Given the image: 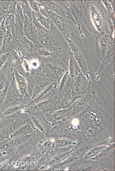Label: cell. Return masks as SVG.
Listing matches in <instances>:
<instances>
[{
    "mask_svg": "<svg viewBox=\"0 0 115 171\" xmlns=\"http://www.w3.org/2000/svg\"><path fill=\"white\" fill-rule=\"evenodd\" d=\"M4 25L6 30L11 32L14 39H16L19 37L14 15H9L6 17L4 21Z\"/></svg>",
    "mask_w": 115,
    "mask_h": 171,
    "instance_id": "4dcf8cb0",
    "label": "cell"
},
{
    "mask_svg": "<svg viewBox=\"0 0 115 171\" xmlns=\"http://www.w3.org/2000/svg\"><path fill=\"white\" fill-rule=\"evenodd\" d=\"M13 72L17 89L19 95L23 101H28L31 100L28 93V87L26 78L20 74L13 67Z\"/></svg>",
    "mask_w": 115,
    "mask_h": 171,
    "instance_id": "5bb4252c",
    "label": "cell"
},
{
    "mask_svg": "<svg viewBox=\"0 0 115 171\" xmlns=\"http://www.w3.org/2000/svg\"><path fill=\"white\" fill-rule=\"evenodd\" d=\"M92 82L81 72L72 78L70 87L71 95L75 96L87 93L91 89Z\"/></svg>",
    "mask_w": 115,
    "mask_h": 171,
    "instance_id": "30bf717a",
    "label": "cell"
},
{
    "mask_svg": "<svg viewBox=\"0 0 115 171\" xmlns=\"http://www.w3.org/2000/svg\"><path fill=\"white\" fill-rule=\"evenodd\" d=\"M33 131L32 126L30 124H24L17 129L10 137L11 138L25 135L31 134Z\"/></svg>",
    "mask_w": 115,
    "mask_h": 171,
    "instance_id": "1f68e13d",
    "label": "cell"
},
{
    "mask_svg": "<svg viewBox=\"0 0 115 171\" xmlns=\"http://www.w3.org/2000/svg\"><path fill=\"white\" fill-rule=\"evenodd\" d=\"M19 101L10 103L0 111V118H13L17 116L25 105Z\"/></svg>",
    "mask_w": 115,
    "mask_h": 171,
    "instance_id": "2e32d148",
    "label": "cell"
},
{
    "mask_svg": "<svg viewBox=\"0 0 115 171\" xmlns=\"http://www.w3.org/2000/svg\"><path fill=\"white\" fill-rule=\"evenodd\" d=\"M5 18L2 20L0 27V53L1 49L3 39L6 32L4 25Z\"/></svg>",
    "mask_w": 115,
    "mask_h": 171,
    "instance_id": "f35d334b",
    "label": "cell"
},
{
    "mask_svg": "<svg viewBox=\"0 0 115 171\" xmlns=\"http://www.w3.org/2000/svg\"><path fill=\"white\" fill-rule=\"evenodd\" d=\"M103 3L107 11L106 20L108 32L111 36H114V2L104 0Z\"/></svg>",
    "mask_w": 115,
    "mask_h": 171,
    "instance_id": "44dd1931",
    "label": "cell"
},
{
    "mask_svg": "<svg viewBox=\"0 0 115 171\" xmlns=\"http://www.w3.org/2000/svg\"><path fill=\"white\" fill-rule=\"evenodd\" d=\"M43 46L41 44L37 45L33 43L24 36L16 39L14 50L20 57L27 61L35 59L36 52Z\"/></svg>",
    "mask_w": 115,
    "mask_h": 171,
    "instance_id": "277c9868",
    "label": "cell"
},
{
    "mask_svg": "<svg viewBox=\"0 0 115 171\" xmlns=\"http://www.w3.org/2000/svg\"><path fill=\"white\" fill-rule=\"evenodd\" d=\"M16 28L19 37L24 36L23 25L25 17L18 1H17L15 12L14 15Z\"/></svg>",
    "mask_w": 115,
    "mask_h": 171,
    "instance_id": "4316f807",
    "label": "cell"
},
{
    "mask_svg": "<svg viewBox=\"0 0 115 171\" xmlns=\"http://www.w3.org/2000/svg\"><path fill=\"white\" fill-rule=\"evenodd\" d=\"M47 13L48 17L64 38L68 41L72 39L74 35L72 32V27L69 25L68 19L61 17L48 10H43Z\"/></svg>",
    "mask_w": 115,
    "mask_h": 171,
    "instance_id": "52a82bcc",
    "label": "cell"
},
{
    "mask_svg": "<svg viewBox=\"0 0 115 171\" xmlns=\"http://www.w3.org/2000/svg\"><path fill=\"white\" fill-rule=\"evenodd\" d=\"M114 146V143L109 145L102 150L97 155L92 158V159L97 161L103 160L113 151Z\"/></svg>",
    "mask_w": 115,
    "mask_h": 171,
    "instance_id": "836d02e7",
    "label": "cell"
},
{
    "mask_svg": "<svg viewBox=\"0 0 115 171\" xmlns=\"http://www.w3.org/2000/svg\"><path fill=\"white\" fill-rule=\"evenodd\" d=\"M62 51L60 47L53 45L43 46L37 50L35 59L39 63L52 61L57 58L59 54Z\"/></svg>",
    "mask_w": 115,
    "mask_h": 171,
    "instance_id": "8fae6325",
    "label": "cell"
},
{
    "mask_svg": "<svg viewBox=\"0 0 115 171\" xmlns=\"http://www.w3.org/2000/svg\"><path fill=\"white\" fill-rule=\"evenodd\" d=\"M17 0H0V16L4 18L14 15Z\"/></svg>",
    "mask_w": 115,
    "mask_h": 171,
    "instance_id": "d4e9b609",
    "label": "cell"
},
{
    "mask_svg": "<svg viewBox=\"0 0 115 171\" xmlns=\"http://www.w3.org/2000/svg\"><path fill=\"white\" fill-rule=\"evenodd\" d=\"M11 54V52L0 54V69L5 64L8 60Z\"/></svg>",
    "mask_w": 115,
    "mask_h": 171,
    "instance_id": "ab89813d",
    "label": "cell"
},
{
    "mask_svg": "<svg viewBox=\"0 0 115 171\" xmlns=\"http://www.w3.org/2000/svg\"><path fill=\"white\" fill-rule=\"evenodd\" d=\"M29 117L38 129L42 132H44V129L42 125L39 122L37 117L35 115H29Z\"/></svg>",
    "mask_w": 115,
    "mask_h": 171,
    "instance_id": "60d3db41",
    "label": "cell"
},
{
    "mask_svg": "<svg viewBox=\"0 0 115 171\" xmlns=\"http://www.w3.org/2000/svg\"><path fill=\"white\" fill-rule=\"evenodd\" d=\"M69 44V50L73 53L80 67L83 74L88 80L92 82L90 76V72L87 65L86 57L81 40L78 42L71 39L67 41Z\"/></svg>",
    "mask_w": 115,
    "mask_h": 171,
    "instance_id": "5b68a950",
    "label": "cell"
},
{
    "mask_svg": "<svg viewBox=\"0 0 115 171\" xmlns=\"http://www.w3.org/2000/svg\"><path fill=\"white\" fill-rule=\"evenodd\" d=\"M57 98V96L39 102L33 106L23 109L29 115H35L48 112Z\"/></svg>",
    "mask_w": 115,
    "mask_h": 171,
    "instance_id": "e0dca14e",
    "label": "cell"
},
{
    "mask_svg": "<svg viewBox=\"0 0 115 171\" xmlns=\"http://www.w3.org/2000/svg\"><path fill=\"white\" fill-rule=\"evenodd\" d=\"M21 119L14 121L12 123L0 130V142L9 138L17 129L24 124Z\"/></svg>",
    "mask_w": 115,
    "mask_h": 171,
    "instance_id": "cb8c5ba5",
    "label": "cell"
},
{
    "mask_svg": "<svg viewBox=\"0 0 115 171\" xmlns=\"http://www.w3.org/2000/svg\"><path fill=\"white\" fill-rule=\"evenodd\" d=\"M34 15L36 20L41 25L48 30L50 29L51 22L48 17H45L40 12L38 13L34 12Z\"/></svg>",
    "mask_w": 115,
    "mask_h": 171,
    "instance_id": "e575fe53",
    "label": "cell"
},
{
    "mask_svg": "<svg viewBox=\"0 0 115 171\" xmlns=\"http://www.w3.org/2000/svg\"><path fill=\"white\" fill-rule=\"evenodd\" d=\"M76 143V141H73L70 139L63 138L60 140H55V145L57 147L65 148L72 147Z\"/></svg>",
    "mask_w": 115,
    "mask_h": 171,
    "instance_id": "8d00e7d4",
    "label": "cell"
},
{
    "mask_svg": "<svg viewBox=\"0 0 115 171\" xmlns=\"http://www.w3.org/2000/svg\"><path fill=\"white\" fill-rule=\"evenodd\" d=\"M43 146L47 148H51L53 145V143L50 140H47L45 141L43 144Z\"/></svg>",
    "mask_w": 115,
    "mask_h": 171,
    "instance_id": "7bdbcfd3",
    "label": "cell"
},
{
    "mask_svg": "<svg viewBox=\"0 0 115 171\" xmlns=\"http://www.w3.org/2000/svg\"><path fill=\"white\" fill-rule=\"evenodd\" d=\"M110 34L106 33L103 35H97L95 40L96 50L99 60L101 61L106 54L110 45Z\"/></svg>",
    "mask_w": 115,
    "mask_h": 171,
    "instance_id": "9a60e30c",
    "label": "cell"
},
{
    "mask_svg": "<svg viewBox=\"0 0 115 171\" xmlns=\"http://www.w3.org/2000/svg\"><path fill=\"white\" fill-rule=\"evenodd\" d=\"M81 95L72 96L69 89L63 97L56 99L48 112L51 113L58 110L69 108Z\"/></svg>",
    "mask_w": 115,
    "mask_h": 171,
    "instance_id": "4fadbf2b",
    "label": "cell"
},
{
    "mask_svg": "<svg viewBox=\"0 0 115 171\" xmlns=\"http://www.w3.org/2000/svg\"><path fill=\"white\" fill-rule=\"evenodd\" d=\"M16 40L13 38L11 32L6 30L3 39L0 54L6 53L15 50Z\"/></svg>",
    "mask_w": 115,
    "mask_h": 171,
    "instance_id": "f546056e",
    "label": "cell"
},
{
    "mask_svg": "<svg viewBox=\"0 0 115 171\" xmlns=\"http://www.w3.org/2000/svg\"><path fill=\"white\" fill-rule=\"evenodd\" d=\"M71 113V106L68 108L58 110L51 113H48L46 115V118L51 122L62 123L70 117Z\"/></svg>",
    "mask_w": 115,
    "mask_h": 171,
    "instance_id": "603a6c76",
    "label": "cell"
},
{
    "mask_svg": "<svg viewBox=\"0 0 115 171\" xmlns=\"http://www.w3.org/2000/svg\"><path fill=\"white\" fill-rule=\"evenodd\" d=\"M24 15L25 20L23 31L24 36L33 43L37 45L41 44L38 41L37 30L32 20Z\"/></svg>",
    "mask_w": 115,
    "mask_h": 171,
    "instance_id": "7402d4cb",
    "label": "cell"
},
{
    "mask_svg": "<svg viewBox=\"0 0 115 171\" xmlns=\"http://www.w3.org/2000/svg\"><path fill=\"white\" fill-rule=\"evenodd\" d=\"M28 2L33 11L35 13L40 12L41 5L36 0H28Z\"/></svg>",
    "mask_w": 115,
    "mask_h": 171,
    "instance_id": "74e56055",
    "label": "cell"
},
{
    "mask_svg": "<svg viewBox=\"0 0 115 171\" xmlns=\"http://www.w3.org/2000/svg\"><path fill=\"white\" fill-rule=\"evenodd\" d=\"M32 21L36 28L38 41L43 46L54 45V35L56 29L52 23L50 29L48 30L41 25L36 20L34 12L32 17Z\"/></svg>",
    "mask_w": 115,
    "mask_h": 171,
    "instance_id": "9c48e42d",
    "label": "cell"
},
{
    "mask_svg": "<svg viewBox=\"0 0 115 171\" xmlns=\"http://www.w3.org/2000/svg\"><path fill=\"white\" fill-rule=\"evenodd\" d=\"M41 72L58 84L61 78L68 71L66 64L60 59L40 64Z\"/></svg>",
    "mask_w": 115,
    "mask_h": 171,
    "instance_id": "3957f363",
    "label": "cell"
},
{
    "mask_svg": "<svg viewBox=\"0 0 115 171\" xmlns=\"http://www.w3.org/2000/svg\"><path fill=\"white\" fill-rule=\"evenodd\" d=\"M96 96V91L91 89L87 93L81 95L71 106L70 117H75L85 111L95 101Z\"/></svg>",
    "mask_w": 115,
    "mask_h": 171,
    "instance_id": "ba28073f",
    "label": "cell"
},
{
    "mask_svg": "<svg viewBox=\"0 0 115 171\" xmlns=\"http://www.w3.org/2000/svg\"><path fill=\"white\" fill-rule=\"evenodd\" d=\"M11 55L12 58V65L18 72L26 78L29 74L26 72L23 65L24 59L20 57L15 50L11 52Z\"/></svg>",
    "mask_w": 115,
    "mask_h": 171,
    "instance_id": "f1b7e54d",
    "label": "cell"
},
{
    "mask_svg": "<svg viewBox=\"0 0 115 171\" xmlns=\"http://www.w3.org/2000/svg\"><path fill=\"white\" fill-rule=\"evenodd\" d=\"M43 10L51 11L58 15L71 20L76 27L75 20L64 0H36Z\"/></svg>",
    "mask_w": 115,
    "mask_h": 171,
    "instance_id": "8992f818",
    "label": "cell"
},
{
    "mask_svg": "<svg viewBox=\"0 0 115 171\" xmlns=\"http://www.w3.org/2000/svg\"><path fill=\"white\" fill-rule=\"evenodd\" d=\"M107 15L102 1H88L84 11L83 20L88 30L97 35L108 33Z\"/></svg>",
    "mask_w": 115,
    "mask_h": 171,
    "instance_id": "6da1fadb",
    "label": "cell"
},
{
    "mask_svg": "<svg viewBox=\"0 0 115 171\" xmlns=\"http://www.w3.org/2000/svg\"><path fill=\"white\" fill-rule=\"evenodd\" d=\"M13 77L12 58L10 54L7 62L0 69V91L12 80Z\"/></svg>",
    "mask_w": 115,
    "mask_h": 171,
    "instance_id": "d6986e66",
    "label": "cell"
},
{
    "mask_svg": "<svg viewBox=\"0 0 115 171\" xmlns=\"http://www.w3.org/2000/svg\"><path fill=\"white\" fill-rule=\"evenodd\" d=\"M108 144L103 143L95 146L88 151L83 156V160H87L92 158L97 155L103 149L108 146Z\"/></svg>",
    "mask_w": 115,
    "mask_h": 171,
    "instance_id": "d6a6232c",
    "label": "cell"
},
{
    "mask_svg": "<svg viewBox=\"0 0 115 171\" xmlns=\"http://www.w3.org/2000/svg\"><path fill=\"white\" fill-rule=\"evenodd\" d=\"M111 42L108 50L101 61V63L99 70L96 73L97 76L96 80H99L100 78L101 72L105 69L107 65L112 63L114 66L115 62V38L114 37L111 36Z\"/></svg>",
    "mask_w": 115,
    "mask_h": 171,
    "instance_id": "ffe728a7",
    "label": "cell"
},
{
    "mask_svg": "<svg viewBox=\"0 0 115 171\" xmlns=\"http://www.w3.org/2000/svg\"><path fill=\"white\" fill-rule=\"evenodd\" d=\"M26 79L31 101L47 86L55 82L40 72L38 69L31 70Z\"/></svg>",
    "mask_w": 115,
    "mask_h": 171,
    "instance_id": "7a4b0ae2",
    "label": "cell"
},
{
    "mask_svg": "<svg viewBox=\"0 0 115 171\" xmlns=\"http://www.w3.org/2000/svg\"><path fill=\"white\" fill-rule=\"evenodd\" d=\"M14 119L13 118H0V130L12 123Z\"/></svg>",
    "mask_w": 115,
    "mask_h": 171,
    "instance_id": "b9f144b4",
    "label": "cell"
},
{
    "mask_svg": "<svg viewBox=\"0 0 115 171\" xmlns=\"http://www.w3.org/2000/svg\"><path fill=\"white\" fill-rule=\"evenodd\" d=\"M72 77L67 71L61 78L58 84L57 96V98L63 97L69 89Z\"/></svg>",
    "mask_w": 115,
    "mask_h": 171,
    "instance_id": "484cf974",
    "label": "cell"
},
{
    "mask_svg": "<svg viewBox=\"0 0 115 171\" xmlns=\"http://www.w3.org/2000/svg\"><path fill=\"white\" fill-rule=\"evenodd\" d=\"M58 85V84L56 82L50 84L31 101L25 105L24 109L31 107L39 102L57 96Z\"/></svg>",
    "mask_w": 115,
    "mask_h": 171,
    "instance_id": "7c38bea8",
    "label": "cell"
},
{
    "mask_svg": "<svg viewBox=\"0 0 115 171\" xmlns=\"http://www.w3.org/2000/svg\"><path fill=\"white\" fill-rule=\"evenodd\" d=\"M68 71L72 78L81 72L78 62L70 50L66 64Z\"/></svg>",
    "mask_w": 115,
    "mask_h": 171,
    "instance_id": "83f0119b",
    "label": "cell"
},
{
    "mask_svg": "<svg viewBox=\"0 0 115 171\" xmlns=\"http://www.w3.org/2000/svg\"><path fill=\"white\" fill-rule=\"evenodd\" d=\"M64 1L76 21L81 37L83 38L84 35L81 30L79 21V19L82 16L81 10L83 1L64 0Z\"/></svg>",
    "mask_w": 115,
    "mask_h": 171,
    "instance_id": "ac0fdd59",
    "label": "cell"
},
{
    "mask_svg": "<svg viewBox=\"0 0 115 171\" xmlns=\"http://www.w3.org/2000/svg\"><path fill=\"white\" fill-rule=\"evenodd\" d=\"M3 19L4 18H3L0 16V27L1 22Z\"/></svg>",
    "mask_w": 115,
    "mask_h": 171,
    "instance_id": "ee69618b",
    "label": "cell"
},
{
    "mask_svg": "<svg viewBox=\"0 0 115 171\" xmlns=\"http://www.w3.org/2000/svg\"><path fill=\"white\" fill-rule=\"evenodd\" d=\"M24 15L32 20L33 11L31 9L28 0H18Z\"/></svg>",
    "mask_w": 115,
    "mask_h": 171,
    "instance_id": "d590c367",
    "label": "cell"
}]
</instances>
